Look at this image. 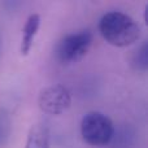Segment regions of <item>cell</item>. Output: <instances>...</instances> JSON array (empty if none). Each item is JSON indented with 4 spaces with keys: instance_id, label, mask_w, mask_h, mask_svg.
I'll return each mask as SVG.
<instances>
[{
    "instance_id": "1",
    "label": "cell",
    "mask_w": 148,
    "mask_h": 148,
    "mask_svg": "<svg viewBox=\"0 0 148 148\" xmlns=\"http://www.w3.org/2000/svg\"><path fill=\"white\" fill-rule=\"evenodd\" d=\"M99 30L103 38L114 47H127L140 36L138 22L121 12H109L100 20Z\"/></svg>"
},
{
    "instance_id": "2",
    "label": "cell",
    "mask_w": 148,
    "mask_h": 148,
    "mask_svg": "<svg viewBox=\"0 0 148 148\" xmlns=\"http://www.w3.org/2000/svg\"><path fill=\"white\" fill-rule=\"evenodd\" d=\"M84 142L91 146H105L113 136V123L107 116L99 112L87 113L81 123Z\"/></svg>"
},
{
    "instance_id": "3",
    "label": "cell",
    "mask_w": 148,
    "mask_h": 148,
    "mask_svg": "<svg viewBox=\"0 0 148 148\" xmlns=\"http://www.w3.org/2000/svg\"><path fill=\"white\" fill-rule=\"evenodd\" d=\"M92 43V34L88 30L66 35L56 47V56L64 64L78 62L87 55Z\"/></svg>"
},
{
    "instance_id": "4",
    "label": "cell",
    "mask_w": 148,
    "mask_h": 148,
    "mask_svg": "<svg viewBox=\"0 0 148 148\" xmlns=\"http://www.w3.org/2000/svg\"><path fill=\"white\" fill-rule=\"evenodd\" d=\"M70 94L62 84H52L43 88L39 94V108L47 114L57 116L70 107Z\"/></svg>"
},
{
    "instance_id": "5",
    "label": "cell",
    "mask_w": 148,
    "mask_h": 148,
    "mask_svg": "<svg viewBox=\"0 0 148 148\" xmlns=\"http://www.w3.org/2000/svg\"><path fill=\"white\" fill-rule=\"evenodd\" d=\"M39 26H40V16L36 14V13L31 14L27 18V21H26L25 26L22 29V40H21L20 48V52L22 56H26L30 52L31 47H33L34 38H35L36 33L39 30Z\"/></svg>"
},
{
    "instance_id": "6",
    "label": "cell",
    "mask_w": 148,
    "mask_h": 148,
    "mask_svg": "<svg viewBox=\"0 0 148 148\" xmlns=\"http://www.w3.org/2000/svg\"><path fill=\"white\" fill-rule=\"evenodd\" d=\"M25 148H49L48 130L46 126L42 123H35L31 126Z\"/></svg>"
},
{
    "instance_id": "7",
    "label": "cell",
    "mask_w": 148,
    "mask_h": 148,
    "mask_svg": "<svg viewBox=\"0 0 148 148\" xmlns=\"http://www.w3.org/2000/svg\"><path fill=\"white\" fill-rule=\"evenodd\" d=\"M148 64V49H147V44H144L142 47L140 52H139V57H138V66L146 69Z\"/></svg>"
}]
</instances>
